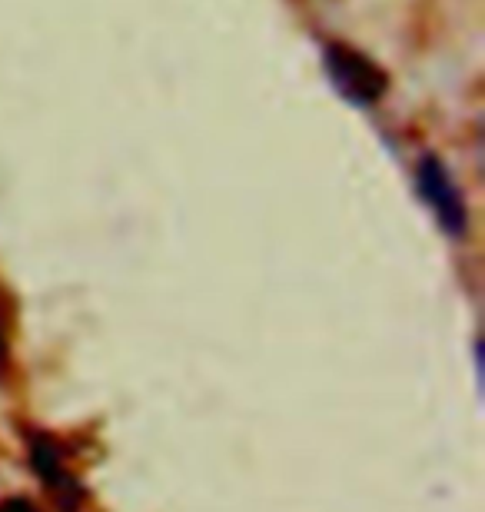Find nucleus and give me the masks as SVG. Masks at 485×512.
I'll return each instance as SVG.
<instances>
[{
	"instance_id": "7ed1b4c3",
	"label": "nucleus",
	"mask_w": 485,
	"mask_h": 512,
	"mask_svg": "<svg viewBox=\"0 0 485 512\" xmlns=\"http://www.w3.org/2000/svg\"><path fill=\"white\" fill-rule=\"evenodd\" d=\"M0 512H37L34 506H27L24 499H10V503L0 506Z\"/></svg>"
},
{
	"instance_id": "20e7f679",
	"label": "nucleus",
	"mask_w": 485,
	"mask_h": 512,
	"mask_svg": "<svg viewBox=\"0 0 485 512\" xmlns=\"http://www.w3.org/2000/svg\"><path fill=\"white\" fill-rule=\"evenodd\" d=\"M0 350H4V336H0Z\"/></svg>"
},
{
	"instance_id": "f03ea898",
	"label": "nucleus",
	"mask_w": 485,
	"mask_h": 512,
	"mask_svg": "<svg viewBox=\"0 0 485 512\" xmlns=\"http://www.w3.org/2000/svg\"><path fill=\"white\" fill-rule=\"evenodd\" d=\"M419 187L429 197L432 207H436L442 223H446L452 233H459L462 230V203H459L456 187H452L449 173L439 167V160H432V157L422 160V167H419Z\"/></svg>"
},
{
	"instance_id": "f257e3e1",
	"label": "nucleus",
	"mask_w": 485,
	"mask_h": 512,
	"mask_svg": "<svg viewBox=\"0 0 485 512\" xmlns=\"http://www.w3.org/2000/svg\"><path fill=\"white\" fill-rule=\"evenodd\" d=\"M323 60H326V70H329V77H333V84L343 90V97H349L353 104L366 107L383 97L386 74L369 57L359 54V50L343 47V44H329Z\"/></svg>"
}]
</instances>
